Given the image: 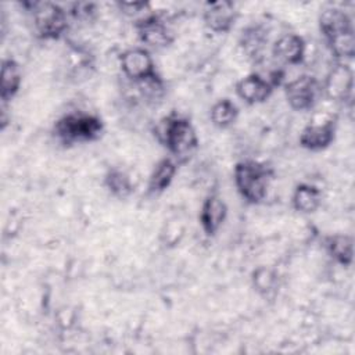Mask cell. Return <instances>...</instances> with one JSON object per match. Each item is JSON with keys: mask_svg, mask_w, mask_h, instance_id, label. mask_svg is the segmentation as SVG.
<instances>
[{"mask_svg": "<svg viewBox=\"0 0 355 355\" xmlns=\"http://www.w3.org/2000/svg\"><path fill=\"white\" fill-rule=\"evenodd\" d=\"M155 135L178 164L186 162L198 147V136L191 121L176 112L159 122Z\"/></svg>", "mask_w": 355, "mask_h": 355, "instance_id": "1", "label": "cell"}, {"mask_svg": "<svg viewBox=\"0 0 355 355\" xmlns=\"http://www.w3.org/2000/svg\"><path fill=\"white\" fill-rule=\"evenodd\" d=\"M103 132V119L96 114L83 111L64 114L54 122L53 126L54 137L65 146L94 141L101 137Z\"/></svg>", "mask_w": 355, "mask_h": 355, "instance_id": "2", "label": "cell"}, {"mask_svg": "<svg viewBox=\"0 0 355 355\" xmlns=\"http://www.w3.org/2000/svg\"><path fill=\"white\" fill-rule=\"evenodd\" d=\"M270 179V168L254 159L239 161L233 168V182L237 193L248 204H261L266 198Z\"/></svg>", "mask_w": 355, "mask_h": 355, "instance_id": "3", "label": "cell"}, {"mask_svg": "<svg viewBox=\"0 0 355 355\" xmlns=\"http://www.w3.org/2000/svg\"><path fill=\"white\" fill-rule=\"evenodd\" d=\"M22 6L31 12L33 31L43 40L60 39L69 26V12L53 1H25Z\"/></svg>", "mask_w": 355, "mask_h": 355, "instance_id": "4", "label": "cell"}, {"mask_svg": "<svg viewBox=\"0 0 355 355\" xmlns=\"http://www.w3.org/2000/svg\"><path fill=\"white\" fill-rule=\"evenodd\" d=\"M284 97L295 111L312 110L323 94L322 82L309 73H302L284 83Z\"/></svg>", "mask_w": 355, "mask_h": 355, "instance_id": "5", "label": "cell"}, {"mask_svg": "<svg viewBox=\"0 0 355 355\" xmlns=\"http://www.w3.org/2000/svg\"><path fill=\"white\" fill-rule=\"evenodd\" d=\"M139 40L150 49L161 50L166 49L173 43V33L166 25V22L155 12H148L147 15L137 18L133 24Z\"/></svg>", "mask_w": 355, "mask_h": 355, "instance_id": "6", "label": "cell"}, {"mask_svg": "<svg viewBox=\"0 0 355 355\" xmlns=\"http://www.w3.org/2000/svg\"><path fill=\"white\" fill-rule=\"evenodd\" d=\"M322 92L333 101L345 103L352 98L354 92V71L343 61H336L324 80L322 82Z\"/></svg>", "mask_w": 355, "mask_h": 355, "instance_id": "7", "label": "cell"}, {"mask_svg": "<svg viewBox=\"0 0 355 355\" xmlns=\"http://www.w3.org/2000/svg\"><path fill=\"white\" fill-rule=\"evenodd\" d=\"M122 73L133 83L141 82L157 73L154 60L146 47H132L119 55Z\"/></svg>", "mask_w": 355, "mask_h": 355, "instance_id": "8", "label": "cell"}, {"mask_svg": "<svg viewBox=\"0 0 355 355\" xmlns=\"http://www.w3.org/2000/svg\"><path fill=\"white\" fill-rule=\"evenodd\" d=\"M337 133V118L329 116L323 121L309 122L300 133V146L309 151H322L330 147Z\"/></svg>", "mask_w": 355, "mask_h": 355, "instance_id": "9", "label": "cell"}, {"mask_svg": "<svg viewBox=\"0 0 355 355\" xmlns=\"http://www.w3.org/2000/svg\"><path fill=\"white\" fill-rule=\"evenodd\" d=\"M239 18L237 7L229 0L207 1L202 8L204 25L215 33H227Z\"/></svg>", "mask_w": 355, "mask_h": 355, "instance_id": "10", "label": "cell"}, {"mask_svg": "<svg viewBox=\"0 0 355 355\" xmlns=\"http://www.w3.org/2000/svg\"><path fill=\"white\" fill-rule=\"evenodd\" d=\"M226 216H227V205L225 200L216 193L208 194L202 201V205L198 214V222L205 236L208 237L215 236L222 227V225L225 223Z\"/></svg>", "mask_w": 355, "mask_h": 355, "instance_id": "11", "label": "cell"}, {"mask_svg": "<svg viewBox=\"0 0 355 355\" xmlns=\"http://www.w3.org/2000/svg\"><path fill=\"white\" fill-rule=\"evenodd\" d=\"M273 85L261 73L252 72L236 83V94L245 104L255 105L265 103L273 93Z\"/></svg>", "mask_w": 355, "mask_h": 355, "instance_id": "12", "label": "cell"}, {"mask_svg": "<svg viewBox=\"0 0 355 355\" xmlns=\"http://www.w3.org/2000/svg\"><path fill=\"white\" fill-rule=\"evenodd\" d=\"M319 31L326 43L347 33L354 32L352 19L340 7H327L319 15Z\"/></svg>", "mask_w": 355, "mask_h": 355, "instance_id": "13", "label": "cell"}, {"mask_svg": "<svg viewBox=\"0 0 355 355\" xmlns=\"http://www.w3.org/2000/svg\"><path fill=\"white\" fill-rule=\"evenodd\" d=\"M306 43L302 36L297 33H284L279 36L272 44L273 58L284 65H298L304 61Z\"/></svg>", "mask_w": 355, "mask_h": 355, "instance_id": "14", "label": "cell"}, {"mask_svg": "<svg viewBox=\"0 0 355 355\" xmlns=\"http://www.w3.org/2000/svg\"><path fill=\"white\" fill-rule=\"evenodd\" d=\"M22 83V72L19 64L12 58H4L0 71V98L7 105L19 92Z\"/></svg>", "mask_w": 355, "mask_h": 355, "instance_id": "15", "label": "cell"}, {"mask_svg": "<svg viewBox=\"0 0 355 355\" xmlns=\"http://www.w3.org/2000/svg\"><path fill=\"white\" fill-rule=\"evenodd\" d=\"M178 162L172 157L161 158L153 168L147 180L148 194H161L165 191L175 179L178 172Z\"/></svg>", "mask_w": 355, "mask_h": 355, "instance_id": "16", "label": "cell"}, {"mask_svg": "<svg viewBox=\"0 0 355 355\" xmlns=\"http://www.w3.org/2000/svg\"><path fill=\"white\" fill-rule=\"evenodd\" d=\"M324 248L329 257L343 266H351L354 261V240L349 234H330L324 237Z\"/></svg>", "mask_w": 355, "mask_h": 355, "instance_id": "17", "label": "cell"}, {"mask_svg": "<svg viewBox=\"0 0 355 355\" xmlns=\"http://www.w3.org/2000/svg\"><path fill=\"white\" fill-rule=\"evenodd\" d=\"M266 42L268 36L261 25H250L241 32L240 46L243 49V53L255 62L262 60Z\"/></svg>", "mask_w": 355, "mask_h": 355, "instance_id": "18", "label": "cell"}, {"mask_svg": "<svg viewBox=\"0 0 355 355\" xmlns=\"http://www.w3.org/2000/svg\"><path fill=\"white\" fill-rule=\"evenodd\" d=\"M322 190L311 183H300L294 189L291 202L301 214H313L322 204Z\"/></svg>", "mask_w": 355, "mask_h": 355, "instance_id": "19", "label": "cell"}, {"mask_svg": "<svg viewBox=\"0 0 355 355\" xmlns=\"http://www.w3.org/2000/svg\"><path fill=\"white\" fill-rule=\"evenodd\" d=\"M104 186L114 197L119 200L128 198L135 190V184L132 182L130 175L121 168H111L105 173Z\"/></svg>", "mask_w": 355, "mask_h": 355, "instance_id": "20", "label": "cell"}, {"mask_svg": "<svg viewBox=\"0 0 355 355\" xmlns=\"http://www.w3.org/2000/svg\"><path fill=\"white\" fill-rule=\"evenodd\" d=\"M239 116V108L230 98L218 100L209 111V119L214 126L226 129L232 126Z\"/></svg>", "mask_w": 355, "mask_h": 355, "instance_id": "21", "label": "cell"}, {"mask_svg": "<svg viewBox=\"0 0 355 355\" xmlns=\"http://www.w3.org/2000/svg\"><path fill=\"white\" fill-rule=\"evenodd\" d=\"M252 284L258 293H261L262 295H268L276 288V273L266 266H259L252 272Z\"/></svg>", "mask_w": 355, "mask_h": 355, "instance_id": "22", "label": "cell"}, {"mask_svg": "<svg viewBox=\"0 0 355 355\" xmlns=\"http://www.w3.org/2000/svg\"><path fill=\"white\" fill-rule=\"evenodd\" d=\"M118 7L119 10L129 15V17H133V15H139V18L147 15L150 11V4L146 3V1H135V3H118Z\"/></svg>", "mask_w": 355, "mask_h": 355, "instance_id": "23", "label": "cell"}]
</instances>
